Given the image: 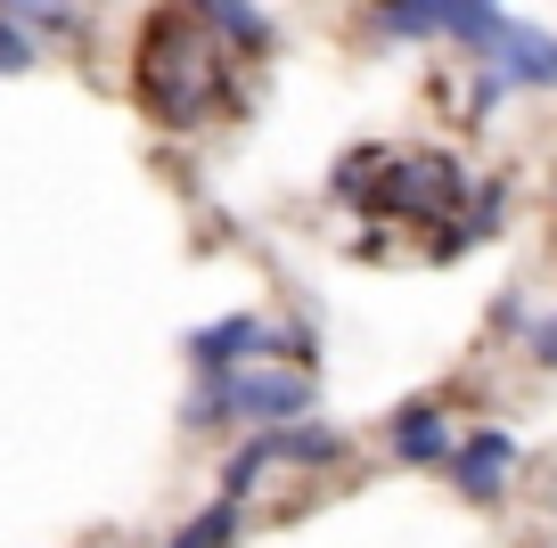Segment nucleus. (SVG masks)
Returning <instances> with one entry per match:
<instances>
[{"mask_svg": "<svg viewBox=\"0 0 557 548\" xmlns=\"http://www.w3.org/2000/svg\"><path fill=\"white\" fill-rule=\"evenodd\" d=\"M336 205H361L369 222H418L435 229V254H468V229H459V205H468V172L459 155H401V148H352L336 164Z\"/></svg>", "mask_w": 557, "mask_h": 548, "instance_id": "f257e3e1", "label": "nucleus"}, {"mask_svg": "<svg viewBox=\"0 0 557 548\" xmlns=\"http://www.w3.org/2000/svg\"><path fill=\"white\" fill-rule=\"evenodd\" d=\"M132 99L157 123H206L238 107V83L222 66V41H206V9H157L139 25V58H132Z\"/></svg>", "mask_w": 557, "mask_h": 548, "instance_id": "f03ea898", "label": "nucleus"}, {"mask_svg": "<svg viewBox=\"0 0 557 548\" xmlns=\"http://www.w3.org/2000/svg\"><path fill=\"white\" fill-rule=\"evenodd\" d=\"M312 410V369H278V360H255L238 377H197L189 394V426H213V418H238V426H304Z\"/></svg>", "mask_w": 557, "mask_h": 548, "instance_id": "7ed1b4c3", "label": "nucleus"}, {"mask_svg": "<svg viewBox=\"0 0 557 548\" xmlns=\"http://www.w3.org/2000/svg\"><path fill=\"white\" fill-rule=\"evenodd\" d=\"M500 90H557V34L508 17L500 34L484 41V83H475V107H468V115H492V99H500Z\"/></svg>", "mask_w": 557, "mask_h": 548, "instance_id": "20e7f679", "label": "nucleus"}, {"mask_svg": "<svg viewBox=\"0 0 557 548\" xmlns=\"http://www.w3.org/2000/svg\"><path fill=\"white\" fill-rule=\"evenodd\" d=\"M271 344H296V336H278L262 311H230V320H213V327L189 336V369L197 377H238V369H255Z\"/></svg>", "mask_w": 557, "mask_h": 548, "instance_id": "39448f33", "label": "nucleus"}, {"mask_svg": "<svg viewBox=\"0 0 557 548\" xmlns=\"http://www.w3.org/2000/svg\"><path fill=\"white\" fill-rule=\"evenodd\" d=\"M517 459H524V450H517L508 426H468L459 450H451V483L475 499V508H492V499L508 491V475H517Z\"/></svg>", "mask_w": 557, "mask_h": 548, "instance_id": "423d86ee", "label": "nucleus"}, {"mask_svg": "<svg viewBox=\"0 0 557 548\" xmlns=\"http://www.w3.org/2000/svg\"><path fill=\"white\" fill-rule=\"evenodd\" d=\"M385 450H394L401 466H451L459 434H451V418H443V401H401L394 426H385Z\"/></svg>", "mask_w": 557, "mask_h": 548, "instance_id": "0eeeda50", "label": "nucleus"}, {"mask_svg": "<svg viewBox=\"0 0 557 548\" xmlns=\"http://www.w3.org/2000/svg\"><path fill=\"white\" fill-rule=\"evenodd\" d=\"M262 443H271V466H336L352 450L345 434L320 426V418H312V426H278V434H262Z\"/></svg>", "mask_w": 557, "mask_h": 548, "instance_id": "6e6552de", "label": "nucleus"}, {"mask_svg": "<svg viewBox=\"0 0 557 548\" xmlns=\"http://www.w3.org/2000/svg\"><path fill=\"white\" fill-rule=\"evenodd\" d=\"M238 524H246L238 499H213V508H206V515H189V524H181L164 548H230V540H238Z\"/></svg>", "mask_w": 557, "mask_h": 548, "instance_id": "1a4fd4ad", "label": "nucleus"}, {"mask_svg": "<svg viewBox=\"0 0 557 548\" xmlns=\"http://www.w3.org/2000/svg\"><path fill=\"white\" fill-rule=\"evenodd\" d=\"M206 25L213 34H238L230 50H271V17L262 9H206Z\"/></svg>", "mask_w": 557, "mask_h": 548, "instance_id": "9d476101", "label": "nucleus"}, {"mask_svg": "<svg viewBox=\"0 0 557 548\" xmlns=\"http://www.w3.org/2000/svg\"><path fill=\"white\" fill-rule=\"evenodd\" d=\"M34 41H25V25L17 17H9V9H0V74H25V66H34Z\"/></svg>", "mask_w": 557, "mask_h": 548, "instance_id": "9b49d317", "label": "nucleus"}, {"mask_svg": "<svg viewBox=\"0 0 557 548\" xmlns=\"http://www.w3.org/2000/svg\"><path fill=\"white\" fill-rule=\"evenodd\" d=\"M524 336H533V360H541V369H557V311H549V320H533Z\"/></svg>", "mask_w": 557, "mask_h": 548, "instance_id": "f8f14e48", "label": "nucleus"}]
</instances>
